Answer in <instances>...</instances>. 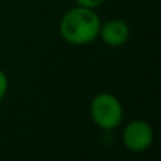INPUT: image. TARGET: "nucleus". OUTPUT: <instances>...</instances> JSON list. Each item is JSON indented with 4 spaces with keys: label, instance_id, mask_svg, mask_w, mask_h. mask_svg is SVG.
I'll use <instances>...</instances> for the list:
<instances>
[{
    "label": "nucleus",
    "instance_id": "f257e3e1",
    "mask_svg": "<svg viewBox=\"0 0 161 161\" xmlns=\"http://www.w3.org/2000/svg\"><path fill=\"white\" fill-rule=\"evenodd\" d=\"M100 24V19L93 8L76 6L62 16L59 33L69 44L85 45L97 38Z\"/></svg>",
    "mask_w": 161,
    "mask_h": 161
},
{
    "label": "nucleus",
    "instance_id": "f03ea898",
    "mask_svg": "<svg viewBox=\"0 0 161 161\" xmlns=\"http://www.w3.org/2000/svg\"><path fill=\"white\" fill-rule=\"evenodd\" d=\"M91 117L99 129L105 131L114 130L123 120V108L120 100L109 92L96 95L91 102Z\"/></svg>",
    "mask_w": 161,
    "mask_h": 161
},
{
    "label": "nucleus",
    "instance_id": "7ed1b4c3",
    "mask_svg": "<svg viewBox=\"0 0 161 161\" xmlns=\"http://www.w3.org/2000/svg\"><path fill=\"white\" fill-rule=\"evenodd\" d=\"M154 131L144 120H131L122 131V142L131 153H143L153 144Z\"/></svg>",
    "mask_w": 161,
    "mask_h": 161
},
{
    "label": "nucleus",
    "instance_id": "20e7f679",
    "mask_svg": "<svg viewBox=\"0 0 161 161\" xmlns=\"http://www.w3.org/2000/svg\"><path fill=\"white\" fill-rule=\"evenodd\" d=\"M130 28L127 23L120 19H113L106 21L105 24H100L99 36L102 41L109 47H120L129 40Z\"/></svg>",
    "mask_w": 161,
    "mask_h": 161
},
{
    "label": "nucleus",
    "instance_id": "39448f33",
    "mask_svg": "<svg viewBox=\"0 0 161 161\" xmlns=\"http://www.w3.org/2000/svg\"><path fill=\"white\" fill-rule=\"evenodd\" d=\"M106 0H75L76 6H80V7H86V8H96L99 6H102Z\"/></svg>",
    "mask_w": 161,
    "mask_h": 161
},
{
    "label": "nucleus",
    "instance_id": "423d86ee",
    "mask_svg": "<svg viewBox=\"0 0 161 161\" xmlns=\"http://www.w3.org/2000/svg\"><path fill=\"white\" fill-rule=\"evenodd\" d=\"M7 89H8V80H7V76L6 74L0 69V100L6 96L7 93Z\"/></svg>",
    "mask_w": 161,
    "mask_h": 161
}]
</instances>
